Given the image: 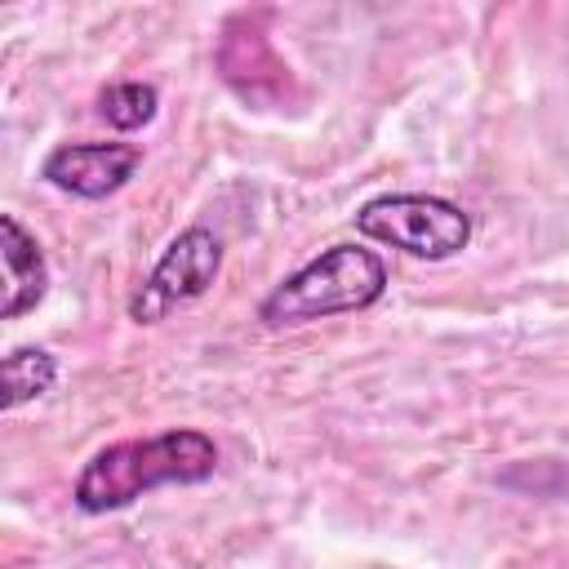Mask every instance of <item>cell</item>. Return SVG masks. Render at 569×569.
I'll list each match as a JSON object with an SVG mask.
<instances>
[{
    "mask_svg": "<svg viewBox=\"0 0 569 569\" xmlns=\"http://www.w3.org/2000/svg\"><path fill=\"white\" fill-rule=\"evenodd\" d=\"M218 471V445L196 427H173L147 440H120L98 449L76 476V507L89 516L120 511L164 485H200Z\"/></svg>",
    "mask_w": 569,
    "mask_h": 569,
    "instance_id": "cell-1",
    "label": "cell"
},
{
    "mask_svg": "<svg viewBox=\"0 0 569 569\" xmlns=\"http://www.w3.org/2000/svg\"><path fill=\"white\" fill-rule=\"evenodd\" d=\"M387 293V262L360 244H329L302 271L284 276L258 307L267 329L307 325L342 311H365Z\"/></svg>",
    "mask_w": 569,
    "mask_h": 569,
    "instance_id": "cell-2",
    "label": "cell"
},
{
    "mask_svg": "<svg viewBox=\"0 0 569 569\" xmlns=\"http://www.w3.org/2000/svg\"><path fill=\"white\" fill-rule=\"evenodd\" d=\"M0 253H4V307H0V316L18 320L44 298L49 262H44L36 236L13 213H0Z\"/></svg>",
    "mask_w": 569,
    "mask_h": 569,
    "instance_id": "cell-6",
    "label": "cell"
},
{
    "mask_svg": "<svg viewBox=\"0 0 569 569\" xmlns=\"http://www.w3.org/2000/svg\"><path fill=\"white\" fill-rule=\"evenodd\" d=\"M58 360L40 347H18L4 356V409H18L22 400H36L53 387Z\"/></svg>",
    "mask_w": 569,
    "mask_h": 569,
    "instance_id": "cell-7",
    "label": "cell"
},
{
    "mask_svg": "<svg viewBox=\"0 0 569 569\" xmlns=\"http://www.w3.org/2000/svg\"><path fill=\"white\" fill-rule=\"evenodd\" d=\"M222 271V240L209 227H187L169 240V249L160 253V262L151 267V276L142 280V289L129 298V316L138 325H156L164 320L173 307L196 302Z\"/></svg>",
    "mask_w": 569,
    "mask_h": 569,
    "instance_id": "cell-4",
    "label": "cell"
},
{
    "mask_svg": "<svg viewBox=\"0 0 569 569\" xmlns=\"http://www.w3.org/2000/svg\"><path fill=\"white\" fill-rule=\"evenodd\" d=\"M142 164V151L133 142H62L44 156L40 178L53 182L67 196L102 200L116 196Z\"/></svg>",
    "mask_w": 569,
    "mask_h": 569,
    "instance_id": "cell-5",
    "label": "cell"
},
{
    "mask_svg": "<svg viewBox=\"0 0 569 569\" xmlns=\"http://www.w3.org/2000/svg\"><path fill=\"white\" fill-rule=\"evenodd\" d=\"M356 231L369 240H382L391 249H405L409 258L440 262V258H453L458 249H467L471 218L462 213V204H453L445 196L396 191V196H378V200L360 204Z\"/></svg>",
    "mask_w": 569,
    "mask_h": 569,
    "instance_id": "cell-3",
    "label": "cell"
},
{
    "mask_svg": "<svg viewBox=\"0 0 569 569\" xmlns=\"http://www.w3.org/2000/svg\"><path fill=\"white\" fill-rule=\"evenodd\" d=\"M160 107V93L142 80H120V84H107L102 98H98V111L111 129H142Z\"/></svg>",
    "mask_w": 569,
    "mask_h": 569,
    "instance_id": "cell-8",
    "label": "cell"
}]
</instances>
